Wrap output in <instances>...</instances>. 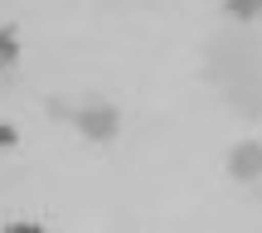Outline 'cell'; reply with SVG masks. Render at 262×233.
Listing matches in <instances>:
<instances>
[{"mask_svg": "<svg viewBox=\"0 0 262 233\" xmlns=\"http://www.w3.org/2000/svg\"><path fill=\"white\" fill-rule=\"evenodd\" d=\"M63 117H73L78 121V131L83 136H93V141H112L117 136V112L107 102H97V107H78V112H68V107H58Z\"/></svg>", "mask_w": 262, "mask_h": 233, "instance_id": "cell-1", "label": "cell"}, {"mask_svg": "<svg viewBox=\"0 0 262 233\" xmlns=\"http://www.w3.org/2000/svg\"><path fill=\"white\" fill-rule=\"evenodd\" d=\"M228 175L233 180H257L262 175V146L257 141H238L228 151Z\"/></svg>", "mask_w": 262, "mask_h": 233, "instance_id": "cell-2", "label": "cell"}, {"mask_svg": "<svg viewBox=\"0 0 262 233\" xmlns=\"http://www.w3.org/2000/svg\"><path fill=\"white\" fill-rule=\"evenodd\" d=\"M19 58V39H15V29H0V68H10Z\"/></svg>", "mask_w": 262, "mask_h": 233, "instance_id": "cell-3", "label": "cell"}, {"mask_svg": "<svg viewBox=\"0 0 262 233\" xmlns=\"http://www.w3.org/2000/svg\"><path fill=\"white\" fill-rule=\"evenodd\" d=\"M228 15L233 19H253V15H262V0H228Z\"/></svg>", "mask_w": 262, "mask_h": 233, "instance_id": "cell-4", "label": "cell"}, {"mask_svg": "<svg viewBox=\"0 0 262 233\" xmlns=\"http://www.w3.org/2000/svg\"><path fill=\"white\" fill-rule=\"evenodd\" d=\"M0 146H15V126H0Z\"/></svg>", "mask_w": 262, "mask_h": 233, "instance_id": "cell-5", "label": "cell"}]
</instances>
